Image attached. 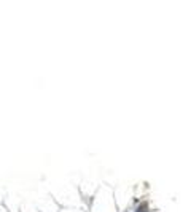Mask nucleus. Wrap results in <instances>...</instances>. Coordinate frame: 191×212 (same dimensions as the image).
I'll return each mask as SVG.
<instances>
[{"label": "nucleus", "instance_id": "obj_1", "mask_svg": "<svg viewBox=\"0 0 191 212\" xmlns=\"http://www.w3.org/2000/svg\"><path fill=\"white\" fill-rule=\"evenodd\" d=\"M147 207H148V206H147V203H143V204H142V207H140L137 212H145V210H147Z\"/></svg>", "mask_w": 191, "mask_h": 212}]
</instances>
